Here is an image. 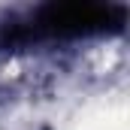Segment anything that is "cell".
Masks as SVG:
<instances>
[{"label": "cell", "mask_w": 130, "mask_h": 130, "mask_svg": "<svg viewBox=\"0 0 130 130\" xmlns=\"http://www.w3.org/2000/svg\"><path fill=\"white\" fill-rule=\"evenodd\" d=\"M124 24L121 6H97V3H48L36 6L30 12L3 21L0 45H30L42 39H61V36H88V33L118 30Z\"/></svg>", "instance_id": "cell-1"}]
</instances>
